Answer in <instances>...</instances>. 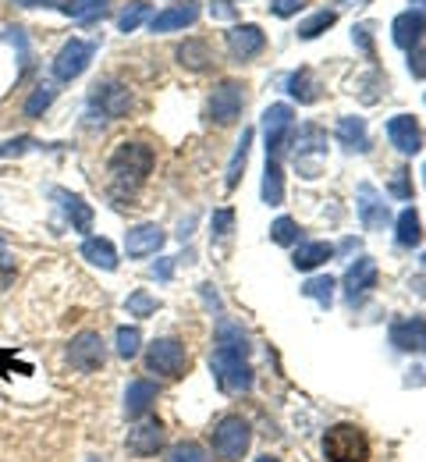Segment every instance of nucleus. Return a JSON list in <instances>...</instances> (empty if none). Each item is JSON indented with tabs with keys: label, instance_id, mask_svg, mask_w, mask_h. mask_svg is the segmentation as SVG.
I'll use <instances>...</instances> for the list:
<instances>
[{
	"label": "nucleus",
	"instance_id": "nucleus-1",
	"mask_svg": "<svg viewBox=\"0 0 426 462\" xmlns=\"http://www.w3.org/2000/svg\"><path fill=\"white\" fill-rule=\"evenodd\" d=\"M153 164H157V157H153V150L146 143H118V150L107 161L111 196L114 199H131L142 189V181L150 178Z\"/></svg>",
	"mask_w": 426,
	"mask_h": 462
},
{
	"label": "nucleus",
	"instance_id": "nucleus-2",
	"mask_svg": "<svg viewBox=\"0 0 426 462\" xmlns=\"http://www.w3.org/2000/svg\"><path fill=\"white\" fill-rule=\"evenodd\" d=\"M210 370H213V377H217V384H221L224 395H245L256 384L252 366L245 363V346L217 342L213 356H210Z\"/></svg>",
	"mask_w": 426,
	"mask_h": 462
},
{
	"label": "nucleus",
	"instance_id": "nucleus-3",
	"mask_svg": "<svg viewBox=\"0 0 426 462\" xmlns=\"http://www.w3.org/2000/svg\"><path fill=\"white\" fill-rule=\"evenodd\" d=\"M323 459L327 462H369V438L356 423H334L323 434Z\"/></svg>",
	"mask_w": 426,
	"mask_h": 462
},
{
	"label": "nucleus",
	"instance_id": "nucleus-4",
	"mask_svg": "<svg viewBox=\"0 0 426 462\" xmlns=\"http://www.w3.org/2000/svg\"><path fill=\"white\" fill-rule=\"evenodd\" d=\"M249 441H252V430L242 416H224L213 423L210 430V445H213V456L224 462H239L249 452Z\"/></svg>",
	"mask_w": 426,
	"mask_h": 462
},
{
	"label": "nucleus",
	"instance_id": "nucleus-5",
	"mask_svg": "<svg viewBox=\"0 0 426 462\" xmlns=\"http://www.w3.org/2000/svg\"><path fill=\"white\" fill-rule=\"evenodd\" d=\"M292 146H295L299 174H303V178H320L323 157H327V132H323L320 125H303L299 135L292 139Z\"/></svg>",
	"mask_w": 426,
	"mask_h": 462
},
{
	"label": "nucleus",
	"instance_id": "nucleus-6",
	"mask_svg": "<svg viewBox=\"0 0 426 462\" xmlns=\"http://www.w3.org/2000/svg\"><path fill=\"white\" fill-rule=\"evenodd\" d=\"M146 366L150 374H160V377H171L178 381L188 370V352L178 338H157L153 346L146 348Z\"/></svg>",
	"mask_w": 426,
	"mask_h": 462
},
{
	"label": "nucleus",
	"instance_id": "nucleus-7",
	"mask_svg": "<svg viewBox=\"0 0 426 462\" xmlns=\"http://www.w3.org/2000/svg\"><path fill=\"white\" fill-rule=\"evenodd\" d=\"M242 107H245V93L235 79L217 82V89L210 93V104H206L210 121H217L221 128H224V125H235V121L242 117Z\"/></svg>",
	"mask_w": 426,
	"mask_h": 462
},
{
	"label": "nucleus",
	"instance_id": "nucleus-8",
	"mask_svg": "<svg viewBox=\"0 0 426 462\" xmlns=\"http://www.w3.org/2000/svg\"><path fill=\"white\" fill-rule=\"evenodd\" d=\"M68 363L78 370V374H96L104 363H107V346L96 331H82L68 342Z\"/></svg>",
	"mask_w": 426,
	"mask_h": 462
},
{
	"label": "nucleus",
	"instance_id": "nucleus-9",
	"mask_svg": "<svg viewBox=\"0 0 426 462\" xmlns=\"http://www.w3.org/2000/svg\"><path fill=\"white\" fill-rule=\"evenodd\" d=\"M292 125H295V115L288 104H270L263 111V132H267V157L281 161V150L288 146L292 139Z\"/></svg>",
	"mask_w": 426,
	"mask_h": 462
},
{
	"label": "nucleus",
	"instance_id": "nucleus-10",
	"mask_svg": "<svg viewBox=\"0 0 426 462\" xmlns=\"http://www.w3.org/2000/svg\"><path fill=\"white\" fill-rule=\"evenodd\" d=\"M89 60H93V43L68 40L61 51H58V58H54V79L58 82H75L89 68Z\"/></svg>",
	"mask_w": 426,
	"mask_h": 462
},
{
	"label": "nucleus",
	"instance_id": "nucleus-11",
	"mask_svg": "<svg viewBox=\"0 0 426 462\" xmlns=\"http://www.w3.org/2000/svg\"><path fill=\"white\" fill-rule=\"evenodd\" d=\"M93 107H100V117L104 121H114V117H124L131 111V93L122 82H100L93 86Z\"/></svg>",
	"mask_w": 426,
	"mask_h": 462
},
{
	"label": "nucleus",
	"instance_id": "nucleus-12",
	"mask_svg": "<svg viewBox=\"0 0 426 462\" xmlns=\"http://www.w3.org/2000/svg\"><path fill=\"white\" fill-rule=\"evenodd\" d=\"M387 139H391V146L398 150V153H405V157H416L420 150H423V128H420V121L412 115H394L387 121Z\"/></svg>",
	"mask_w": 426,
	"mask_h": 462
},
{
	"label": "nucleus",
	"instance_id": "nucleus-13",
	"mask_svg": "<svg viewBox=\"0 0 426 462\" xmlns=\"http://www.w3.org/2000/svg\"><path fill=\"white\" fill-rule=\"evenodd\" d=\"M164 448V427L160 420H142L139 427L128 430V452L139 456V459H150Z\"/></svg>",
	"mask_w": 426,
	"mask_h": 462
},
{
	"label": "nucleus",
	"instance_id": "nucleus-14",
	"mask_svg": "<svg viewBox=\"0 0 426 462\" xmlns=\"http://www.w3.org/2000/svg\"><path fill=\"white\" fill-rule=\"evenodd\" d=\"M426 32V14L423 11H405V14H398L394 22H391V40H394V47H402V51H416V43L423 40Z\"/></svg>",
	"mask_w": 426,
	"mask_h": 462
},
{
	"label": "nucleus",
	"instance_id": "nucleus-15",
	"mask_svg": "<svg viewBox=\"0 0 426 462\" xmlns=\"http://www.w3.org/2000/svg\"><path fill=\"white\" fill-rule=\"evenodd\" d=\"M359 221H363L366 231H380L387 221H391V210H387L384 196H380L369 181L359 185Z\"/></svg>",
	"mask_w": 426,
	"mask_h": 462
},
{
	"label": "nucleus",
	"instance_id": "nucleus-16",
	"mask_svg": "<svg viewBox=\"0 0 426 462\" xmlns=\"http://www.w3.org/2000/svg\"><path fill=\"white\" fill-rule=\"evenodd\" d=\"M164 228L160 225H135V228H128L124 235V249H128V256L131 260H142V256H153L160 245H164Z\"/></svg>",
	"mask_w": 426,
	"mask_h": 462
},
{
	"label": "nucleus",
	"instance_id": "nucleus-17",
	"mask_svg": "<svg viewBox=\"0 0 426 462\" xmlns=\"http://www.w3.org/2000/svg\"><path fill=\"white\" fill-rule=\"evenodd\" d=\"M263 47H267V36H263V29L259 25H235L231 32H228V51L235 54L239 60H249L256 58V54H263Z\"/></svg>",
	"mask_w": 426,
	"mask_h": 462
},
{
	"label": "nucleus",
	"instance_id": "nucleus-18",
	"mask_svg": "<svg viewBox=\"0 0 426 462\" xmlns=\"http://www.w3.org/2000/svg\"><path fill=\"white\" fill-rule=\"evenodd\" d=\"M387 335H391V346L398 352H416L426 342V320L423 317H402V320L391 324Z\"/></svg>",
	"mask_w": 426,
	"mask_h": 462
},
{
	"label": "nucleus",
	"instance_id": "nucleus-19",
	"mask_svg": "<svg viewBox=\"0 0 426 462\" xmlns=\"http://www.w3.org/2000/svg\"><path fill=\"white\" fill-rule=\"evenodd\" d=\"M376 285V260H356L352 267H349V274H345V295H349V302H359L366 291Z\"/></svg>",
	"mask_w": 426,
	"mask_h": 462
},
{
	"label": "nucleus",
	"instance_id": "nucleus-20",
	"mask_svg": "<svg viewBox=\"0 0 426 462\" xmlns=\"http://www.w3.org/2000/svg\"><path fill=\"white\" fill-rule=\"evenodd\" d=\"M195 18H199V7L185 0L178 7H168V11L153 14L150 18V32H175V29H185V25H195Z\"/></svg>",
	"mask_w": 426,
	"mask_h": 462
},
{
	"label": "nucleus",
	"instance_id": "nucleus-21",
	"mask_svg": "<svg viewBox=\"0 0 426 462\" xmlns=\"http://www.w3.org/2000/svg\"><path fill=\"white\" fill-rule=\"evenodd\" d=\"M153 402H157V384L153 381H131L128 392H124V416L128 420H142Z\"/></svg>",
	"mask_w": 426,
	"mask_h": 462
},
{
	"label": "nucleus",
	"instance_id": "nucleus-22",
	"mask_svg": "<svg viewBox=\"0 0 426 462\" xmlns=\"http://www.w3.org/2000/svg\"><path fill=\"white\" fill-rule=\"evenodd\" d=\"M338 143L349 150V153H366L369 150V132H366V121L363 117H341L338 121Z\"/></svg>",
	"mask_w": 426,
	"mask_h": 462
},
{
	"label": "nucleus",
	"instance_id": "nucleus-23",
	"mask_svg": "<svg viewBox=\"0 0 426 462\" xmlns=\"http://www.w3.org/2000/svg\"><path fill=\"white\" fill-rule=\"evenodd\" d=\"M175 58H178V64L188 68V71H206V68L213 64V51H210L206 40H185V43H178Z\"/></svg>",
	"mask_w": 426,
	"mask_h": 462
},
{
	"label": "nucleus",
	"instance_id": "nucleus-24",
	"mask_svg": "<svg viewBox=\"0 0 426 462\" xmlns=\"http://www.w3.org/2000/svg\"><path fill=\"white\" fill-rule=\"evenodd\" d=\"M82 260H89L100 271H118V253L111 245V238H86L82 242Z\"/></svg>",
	"mask_w": 426,
	"mask_h": 462
},
{
	"label": "nucleus",
	"instance_id": "nucleus-25",
	"mask_svg": "<svg viewBox=\"0 0 426 462\" xmlns=\"http://www.w3.org/2000/svg\"><path fill=\"white\" fill-rule=\"evenodd\" d=\"M54 196L61 199V207H64V214H68V221H71V228L75 231L93 228V207H89L82 196H71V192H64V189H58Z\"/></svg>",
	"mask_w": 426,
	"mask_h": 462
},
{
	"label": "nucleus",
	"instance_id": "nucleus-26",
	"mask_svg": "<svg viewBox=\"0 0 426 462\" xmlns=\"http://www.w3.org/2000/svg\"><path fill=\"white\" fill-rule=\"evenodd\" d=\"M331 256H334V245H327V242H303V245L295 249L292 263H295V271H316V267L327 263Z\"/></svg>",
	"mask_w": 426,
	"mask_h": 462
},
{
	"label": "nucleus",
	"instance_id": "nucleus-27",
	"mask_svg": "<svg viewBox=\"0 0 426 462\" xmlns=\"http://www.w3.org/2000/svg\"><path fill=\"white\" fill-rule=\"evenodd\" d=\"M263 203L267 207L285 203V174H281V161L274 157H267V171H263Z\"/></svg>",
	"mask_w": 426,
	"mask_h": 462
},
{
	"label": "nucleus",
	"instance_id": "nucleus-28",
	"mask_svg": "<svg viewBox=\"0 0 426 462\" xmlns=\"http://www.w3.org/2000/svg\"><path fill=\"white\" fill-rule=\"evenodd\" d=\"M288 93H292L299 104H316V100H320V82H316V75H313L309 68H299V71L288 75Z\"/></svg>",
	"mask_w": 426,
	"mask_h": 462
},
{
	"label": "nucleus",
	"instance_id": "nucleus-29",
	"mask_svg": "<svg viewBox=\"0 0 426 462\" xmlns=\"http://www.w3.org/2000/svg\"><path fill=\"white\" fill-rule=\"evenodd\" d=\"M394 228H398V245H420L423 242V221H420V214L412 210V207H405L402 214H398V221H394Z\"/></svg>",
	"mask_w": 426,
	"mask_h": 462
},
{
	"label": "nucleus",
	"instance_id": "nucleus-30",
	"mask_svg": "<svg viewBox=\"0 0 426 462\" xmlns=\"http://www.w3.org/2000/svg\"><path fill=\"white\" fill-rule=\"evenodd\" d=\"M249 146H252V128H242V139H239V146H235V157H231V164H228V178H224L228 192H231V189H239V178H242L245 164H249Z\"/></svg>",
	"mask_w": 426,
	"mask_h": 462
},
{
	"label": "nucleus",
	"instance_id": "nucleus-31",
	"mask_svg": "<svg viewBox=\"0 0 426 462\" xmlns=\"http://www.w3.org/2000/svg\"><path fill=\"white\" fill-rule=\"evenodd\" d=\"M334 22H338V11H316L313 18H305L303 25H299V40H316V36H323Z\"/></svg>",
	"mask_w": 426,
	"mask_h": 462
},
{
	"label": "nucleus",
	"instance_id": "nucleus-32",
	"mask_svg": "<svg viewBox=\"0 0 426 462\" xmlns=\"http://www.w3.org/2000/svg\"><path fill=\"white\" fill-rule=\"evenodd\" d=\"M146 18H150V4H146V0H131L122 14H118V29H122V32H135Z\"/></svg>",
	"mask_w": 426,
	"mask_h": 462
},
{
	"label": "nucleus",
	"instance_id": "nucleus-33",
	"mask_svg": "<svg viewBox=\"0 0 426 462\" xmlns=\"http://www.w3.org/2000/svg\"><path fill=\"white\" fill-rule=\"evenodd\" d=\"M124 310H128V317H153V313L160 310V302H157L146 289H135L131 295H128Z\"/></svg>",
	"mask_w": 426,
	"mask_h": 462
},
{
	"label": "nucleus",
	"instance_id": "nucleus-34",
	"mask_svg": "<svg viewBox=\"0 0 426 462\" xmlns=\"http://www.w3.org/2000/svg\"><path fill=\"white\" fill-rule=\"evenodd\" d=\"M303 295L305 299H316L323 310L334 302V278H309L303 285Z\"/></svg>",
	"mask_w": 426,
	"mask_h": 462
},
{
	"label": "nucleus",
	"instance_id": "nucleus-35",
	"mask_svg": "<svg viewBox=\"0 0 426 462\" xmlns=\"http://www.w3.org/2000/svg\"><path fill=\"white\" fill-rule=\"evenodd\" d=\"M54 97H58V89L50 86V82H43V86H36V93L25 100V117H40L50 104H54Z\"/></svg>",
	"mask_w": 426,
	"mask_h": 462
},
{
	"label": "nucleus",
	"instance_id": "nucleus-36",
	"mask_svg": "<svg viewBox=\"0 0 426 462\" xmlns=\"http://www.w3.org/2000/svg\"><path fill=\"white\" fill-rule=\"evenodd\" d=\"M142 348V331L139 328H118V356L122 359H135Z\"/></svg>",
	"mask_w": 426,
	"mask_h": 462
},
{
	"label": "nucleus",
	"instance_id": "nucleus-37",
	"mask_svg": "<svg viewBox=\"0 0 426 462\" xmlns=\"http://www.w3.org/2000/svg\"><path fill=\"white\" fill-rule=\"evenodd\" d=\"M168 462H210V456H206V448H203V445H195V441H182V445H175V448L168 452Z\"/></svg>",
	"mask_w": 426,
	"mask_h": 462
},
{
	"label": "nucleus",
	"instance_id": "nucleus-38",
	"mask_svg": "<svg viewBox=\"0 0 426 462\" xmlns=\"http://www.w3.org/2000/svg\"><path fill=\"white\" fill-rule=\"evenodd\" d=\"M270 238H274L277 245H295V242H299V225H295L292 217H277V221L270 225Z\"/></svg>",
	"mask_w": 426,
	"mask_h": 462
},
{
	"label": "nucleus",
	"instance_id": "nucleus-39",
	"mask_svg": "<svg viewBox=\"0 0 426 462\" xmlns=\"http://www.w3.org/2000/svg\"><path fill=\"white\" fill-rule=\"evenodd\" d=\"M231 225H235V210H228V207H224V210H217V214H213V221H210V235H213V238H228V235H231Z\"/></svg>",
	"mask_w": 426,
	"mask_h": 462
},
{
	"label": "nucleus",
	"instance_id": "nucleus-40",
	"mask_svg": "<svg viewBox=\"0 0 426 462\" xmlns=\"http://www.w3.org/2000/svg\"><path fill=\"white\" fill-rule=\"evenodd\" d=\"M391 192L398 199H412V181H409V168H398L391 174Z\"/></svg>",
	"mask_w": 426,
	"mask_h": 462
},
{
	"label": "nucleus",
	"instance_id": "nucleus-41",
	"mask_svg": "<svg viewBox=\"0 0 426 462\" xmlns=\"http://www.w3.org/2000/svg\"><path fill=\"white\" fill-rule=\"evenodd\" d=\"M36 146V139H29V135H18V139H7V143H0V157H22L25 150H32Z\"/></svg>",
	"mask_w": 426,
	"mask_h": 462
},
{
	"label": "nucleus",
	"instance_id": "nucleus-42",
	"mask_svg": "<svg viewBox=\"0 0 426 462\" xmlns=\"http://www.w3.org/2000/svg\"><path fill=\"white\" fill-rule=\"evenodd\" d=\"M309 0H270V11L277 14V18H292V14H299Z\"/></svg>",
	"mask_w": 426,
	"mask_h": 462
},
{
	"label": "nucleus",
	"instance_id": "nucleus-43",
	"mask_svg": "<svg viewBox=\"0 0 426 462\" xmlns=\"http://www.w3.org/2000/svg\"><path fill=\"white\" fill-rule=\"evenodd\" d=\"M210 14H213V18H224V22H231L239 11H235V4H231V0H213V4H210Z\"/></svg>",
	"mask_w": 426,
	"mask_h": 462
},
{
	"label": "nucleus",
	"instance_id": "nucleus-44",
	"mask_svg": "<svg viewBox=\"0 0 426 462\" xmlns=\"http://www.w3.org/2000/svg\"><path fill=\"white\" fill-rule=\"evenodd\" d=\"M409 71H412V79H423L426 75V51H409Z\"/></svg>",
	"mask_w": 426,
	"mask_h": 462
},
{
	"label": "nucleus",
	"instance_id": "nucleus-45",
	"mask_svg": "<svg viewBox=\"0 0 426 462\" xmlns=\"http://www.w3.org/2000/svg\"><path fill=\"white\" fill-rule=\"evenodd\" d=\"M352 40L363 47V54L366 58H373V40H369V25H356L352 29Z\"/></svg>",
	"mask_w": 426,
	"mask_h": 462
},
{
	"label": "nucleus",
	"instance_id": "nucleus-46",
	"mask_svg": "<svg viewBox=\"0 0 426 462\" xmlns=\"http://www.w3.org/2000/svg\"><path fill=\"white\" fill-rule=\"evenodd\" d=\"M14 278V260L11 256H0V289H7Z\"/></svg>",
	"mask_w": 426,
	"mask_h": 462
},
{
	"label": "nucleus",
	"instance_id": "nucleus-47",
	"mask_svg": "<svg viewBox=\"0 0 426 462\" xmlns=\"http://www.w3.org/2000/svg\"><path fill=\"white\" fill-rule=\"evenodd\" d=\"M153 274H157V278H171V263H160V267H153Z\"/></svg>",
	"mask_w": 426,
	"mask_h": 462
},
{
	"label": "nucleus",
	"instance_id": "nucleus-48",
	"mask_svg": "<svg viewBox=\"0 0 426 462\" xmlns=\"http://www.w3.org/2000/svg\"><path fill=\"white\" fill-rule=\"evenodd\" d=\"M256 462H281V459H274V456H263V459H256Z\"/></svg>",
	"mask_w": 426,
	"mask_h": 462
},
{
	"label": "nucleus",
	"instance_id": "nucleus-49",
	"mask_svg": "<svg viewBox=\"0 0 426 462\" xmlns=\"http://www.w3.org/2000/svg\"><path fill=\"white\" fill-rule=\"evenodd\" d=\"M423 267H426V253H423Z\"/></svg>",
	"mask_w": 426,
	"mask_h": 462
},
{
	"label": "nucleus",
	"instance_id": "nucleus-50",
	"mask_svg": "<svg viewBox=\"0 0 426 462\" xmlns=\"http://www.w3.org/2000/svg\"><path fill=\"white\" fill-rule=\"evenodd\" d=\"M93 462H100V459H93Z\"/></svg>",
	"mask_w": 426,
	"mask_h": 462
},
{
	"label": "nucleus",
	"instance_id": "nucleus-51",
	"mask_svg": "<svg viewBox=\"0 0 426 462\" xmlns=\"http://www.w3.org/2000/svg\"><path fill=\"white\" fill-rule=\"evenodd\" d=\"M423 174H426V168H423Z\"/></svg>",
	"mask_w": 426,
	"mask_h": 462
},
{
	"label": "nucleus",
	"instance_id": "nucleus-52",
	"mask_svg": "<svg viewBox=\"0 0 426 462\" xmlns=\"http://www.w3.org/2000/svg\"><path fill=\"white\" fill-rule=\"evenodd\" d=\"M423 348H426V342H423Z\"/></svg>",
	"mask_w": 426,
	"mask_h": 462
}]
</instances>
